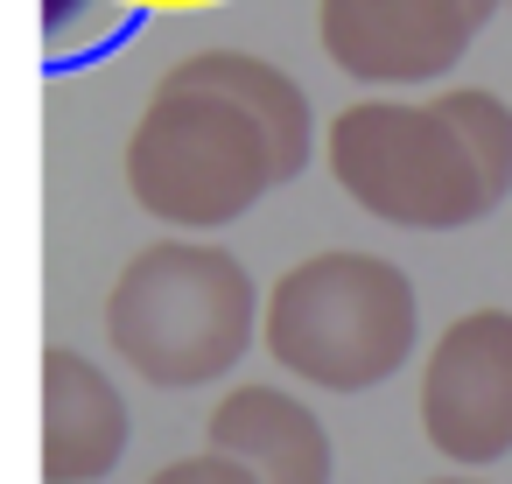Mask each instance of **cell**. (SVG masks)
<instances>
[{"mask_svg":"<svg viewBox=\"0 0 512 484\" xmlns=\"http://www.w3.org/2000/svg\"><path fill=\"white\" fill-rule=\"evenodd\" d=\"M260 309L267 302L239 253L204 239H155L120 267L106 295V337L127 372H141L148 386L190 393L239 372L260 330Z\"/></svg>","mask_w":512,"mask_h":484,"instance_id":"obj_1","label":"cell"},{"mask_svg":"<svg viewBox=\"0 0 512 484\" xmlns=\"http://www.w3.org/2000/svg\"><path fill=\"white\" fill-rule=\"evenodd\" d=\"M421 337V302L400 260L379 253H309L295 260L260 309V344L281 372L323 393L386 386Z\"/></svg>","mask_w":512,"mask_h":484,"instance_id":"obj_2","label":"cell"},{"mask_svg":"<svg viewBox=\"0 0 512 484\" xmlns=\"http://www.w3.org/2000/svg\"><path fill=\"white\" fill-rule=\"evenodd\" d=\"M274 183L281 169H274L267 127L225 92L162 78L127 134V190L162 225L218 232L246 218Z\"/></svg>","mask_w":512,"mask_h":484,"instance_id":"obj_3","label":"cell"},{"mask_svg":"<svg viewBox=\"0 0 512 484\" xmlns=\"http://www.w3.org/2000/svg\"><path fill=\"white\" fill-rule=\"evenodd\" d=\"M323 162L337 190L400 232H463L498 211L470 141L435 99H358L330 120Z\"/></svg>","mask_w":512,"mask_h":484,"instance_id":"obj_4","label":"cell"},{"mask_svg":"<svg viewBox=\"0 0 512 484\" xmlns=\"http://www.w3.org/2000/svg\"><path fill=\"white\" fill-rule=\"evenodd\" d=\"M421 435L456 470L512 456V309L456 316L421 372Z\"/></svg>","mask_w":512,"mask_h":484,"instance_id":"obj_5","label":"cell"},{"mask_svg":"<svg viewBox=\"0 0 512 484\" xmlns=\"http://www.w3.org/2000/svg\"><path fill=\"white\" fill-rule=\"evenodd\" d=\"M477 15L463 0H316V43L323 57L379 92L435 85L463 64Z\"/></svg>","mask_w":512,"mask_h":484,"instance_id":"obj_6","label":"cell"},{"mask_svg":"<svg viewBox=\"0 0 512 484\" xmlns=\"http://www.w3.org/2000/svg\"><path fill=\"white\" fill-rule=\"evenodd\" d=\"M127 400L85 351H43V484H99L127 456Z\"/></svg>","mask_w":512,"mask_h":484,"instance_id":"obj_7","label":"cell"},{"mask_svg":"<svg viewBox=\"0 0 512 484\" xmlns=\"http://www.w3.org/2000/svg\"><path fill=\"white\" fill-rule=\"evenodd\" d=\"M204 435H211V449L260 470V484H330V470H337L330 428L316 421L309 400H295L281 386H232L211 407Z\"/></svg>","mask_w":512,"mask_h":484,"instance_id":"obj_8","label":"cell"},{"mask_svg":"<svg viewBox=\"0 0 512 484\" xmlns=\"http://www.w3.org/2000/svg\"><path fill=\"white\" fill-rule=\"evenodd\" d=\"M169 78L239 99V106L267 127L281 183H295V176L309 169V155H316V113H309V92H302L281 64H267V57H253V50H197V57H183Z\"/></svg>","mask_w":512,"mask_h":484,"instance_id":"obj_9","label":"cell"},{"mask_svg":"<svg viewBox=\"0 0 512 484\" xmlns=\"http://www.w3.org/2000/svg\"><path fill=\"white\" fill-rule=\"evenodd\" d=\"M435 106L456 120V134L470 141V155H477V169H484V183H491V197L505 204V197H512V106H505L498 92H484V85L435 92Z\"/></svg>","mask_w":512,"mask_h":484,"instance_id":"obj_10","label":"cell"},{"mask_svg":"<svg viewBox=\"0 0 512 484\" xmlns=\"http://www.w3.org/2000/svg\"><path fill=\"white\" fill-rule=\"evenodd\" d=\"M148 484H260V470H246V463H239V456H225V449H197V456L162 463Z\"/></svg>","mask_w":512,"mask_h":484,"instance_id":"obj_11","label":"cell"},{"mask_svg":"<svg viewBox=\"0 0 512 484\" xmlns=\"http://www.w3.org/2000/svg\"><path fill=\"white\" fill-rule=\"evenodd\" d=\"M99 8V0H43V29H50V50H64L78 29H85V15Z\"/></svg>","mask_w":512,"mask_h":484,"instance_id":"obj_12","label":"cell"},{"mask_svg":"<svg viewBox=\"0 0 512 484\" xmlns=\"http://www.w3.org/2000/svg\"><path fill=\"white\" fill-rule=\"evenodd\" d=\"M463 8H470V15H477V29H484V22H491V15L505 8V0H463Z\"/></svg>","mask_w":512,"mask_h":484,"instance_id":"obj_13","label":"cell"},{"mask_svg":"<svg viewBox=\"0 0 512 484\" xmlns=\"http://www.w3.org/2000/svg\"><path fill=\"white\" fill-rule=\"evenodd\" d=\"M435 484H470V477H435Z\"/></svg>","mask_w":512,"mask_h":484,"instance_id":"obj_14","label":"cell"}]
</instances>
